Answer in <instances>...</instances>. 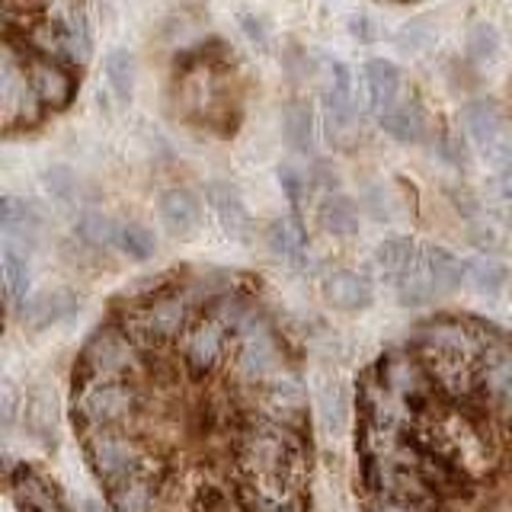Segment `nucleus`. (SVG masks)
<instances>
[{
  "label": "nucleus",
  "instance_id": "f257e3e1",
  "mask_svg": "<svg viewBox=\"0 0 512 512\" xmlns=\"http://www.w3.org/2000/svg\"><path fill=\"white\" fill-rule=\"evenodd\" d=\"M144 372V352L122 327L96 330L74 365V394L90 388L93 381H128V375Z\"/></svg>",
  "mask_w": 512,
  "mask_h": 512
},
{
  "label": "nucleus",
  "instance_id": "f03ea898",
  "mask_svg": "<svg viewBox=\"0 0 512 512\" xmlns=\"http://www.w3.org/2000/svg\"><path fill=\"white\" fill-rule=\"evenodd\" d=\"M138 391L132 381H93L90 388L74 394V423L90 436L96 429H119L138 410Z\"/></svg>",
  "mask_w": 512,
  "mask_h": 512
},
{
  "label": "nucleus",
  "instance_id": "7ed1b4c3",
  "mask_svg": "<svg viewBox=\"0 0 512 512\" xmlns=\"http://www.w3.org/2000/svg\"><path fill=\"white\" fill-rule=\"evenodd\" d=\"M189 324H192L189 298L180 292H164V295H151L144 304H138L132 317H128L125 330L138 346L154 349V346H164L173 340H183Z\"/></svg>",
  "mask_w": 512,
  "mask_h": 512
},
{
  "label": "nucleus",
  "instance_id": "20e7f679",
  "mask_svg": "<svg viewBox=\"0 0 512 512\" xmlns=\"http://www.w3.org/2000/svg\"><path fill=\"white\" fill-rule=\"evenodd\" d=\"M84 455L93 474L106 484V490L144 471L138 445L122 429H96L90 436H84Z\"/></svg>",
  "mask_w": 512,
  "mask_h": 512
},
{
  "label": "nucleus",
  "instance_id": "39448f33",
  "mask_svg": "<svg viewBox=\"0 0 512 512\" xmlns=\"http://www.w3.org/2000/svg\"><path fill=\"white\" fill-rule=\"evenodd\" d=\"M39 96L29 84L26 55L23 48L7 39L4 48V71H0V109H4V125L16 128L39 116Z\"/></svg>",
  "mask_w": 512,
  "mask_h": 512
},
{
  "label": "nucleus",
  "instance_id": "423d86ee",
  "mask_svg": "<svg viewBox=\"0 0 512 512\" xmlns=\"http://www.w3.org/2000/svg\"><path fill=\"white\" fill-rule=\"evenodd\" d=\"M228 340L231 333L224 330L215 317H199L192 320L189 330L183 333L180 340V356H183V365L192 378H205L212 375L215 368L221 365V359L228 356Z\"/></svg>",
  "mask_w": 512,
  "mask_h": 512
},
{
  "label": "nucleus",
  "instance_id": "0eeeda50",
  "mask_svg": "<svg viewBox=\"0 0 512 512\" xmlns=\"http://www.w3.org/2000/svg\"><path fill=\"white\" fill-rule=\"evenodd\" d=\"M26 74H29V84H32V90H36L39 103L45 109H64V106H71L74 93H77V77H74V71L64 61L26 55Z\"/></svg>",
  "mask_w": 512,
  "mask_h": 512
},
{
  "label": "nucleus",
  "instance_id": "6e6552de",
  "mask_svg": "<svg viewBox=\"0 0 512 512\" xmlns=\"http://www.w3.org/2000/svg\"><path fill=\"white\" fill-rule=\"evenodd\" d=\"M157 212H160V221H164V228L180 240L192 237L202 224V202L196 192L183 186L167 189L157 202Z\"/></svg>",
  "mask_w": 512,
  "mask_h": 512
},
{
  "label": "nucleus",
  "instance_id": "1a4fd4ad",
  "mask_svg": "<svg viewBox=\"0 0 512 512\" xmlns=\"http://www.w3.org/2000/svg\"><path fill=\"white\" fill-rule=\"evenodd\" d=\"M10 490L16 496V503H23L29 512H68L61 490L45 474L29 468V464H23V468L10 477Z\"/></svg>",
  "mask_w": 512,
  "mask_h": 512
},
{
  "label": "nucleus",
  "instance_id": "9d476101",
  "mask_svg": "<svg viewBox=\"0 0 512 512\" xmlns=\"http://www.w3.org/2000/svg\"><path fill=\"white\" fill-rule=\"evenodd\" d=\"M324 112H327L330 132H336V135L352 132V125L359 122L356 93H352V74L340 61H333V77H330V87L324 93Z\"/></svg>",
  "mask_w": 512,
  "mask_h": 512
},
{
  "label": "nucleus",
  "instance_id": "9b49d317",
  "mask_svg": "<svg viewBox=\"0 0 512 512\" xmlns=\"http://www.w3.org/2000/svg\"><path fill=\"white\" fill-rule=\"evenodd\" d=\"M77 311H80V295L71 292V288H55V292H42L36 298L23 301V320L32 330L61 324V320H68Z\"/></svg>",
  "mask_w": 512,
  "mask_h": 512
},
{
  "label": "nucleus",
  "instance_id": "f8f14e48",
  "mask_svg": "<svg viewBox=\"0 0 512 512\" xmlns=\"http://www.w3.org/2000/svg\"><path fill=\"white\" fill-rule=\"evenodd\" d=\"M109 503L116 512H157L160 506V477L151 471H138L135 477L109 487Z\"/></svg>",
  "mask_w": 512,
  "mask_h": 512
},
{
  "label": "nucleus",
  "instance_id": "ddd939ff",
  "mask_svg": "<svg viewBox=\"0 0 512 512\" xmlns=\"http://www.w3.org/2000/svg\"><path fill=\"white\" fill-rule=\"evenodd\" d=\"M362 80H365L368 109H372L375 116H384L391 106L400 103V71H397V64L384 61V58L368 61L365 71H362Z\"/></svg>",
  "mask_w": 512,
  "mask_h": 512
},
{
  "label": "nucleus",
  "instance_id": "4468645a",
  "mask_svg": "<svg viewBox=\"0 0 512 512\" xmlns=\"http://www.w3.org/2000/svg\"><path fill=\"white\" fill-rule=\"evenodd\" d=\"M512 388V346L509 343H493L477 365V394L484 400L500 397L503 391Z\"/></svg>",
  "mask_w": 512,
  "mask_h": 512
},
{
  "label": "nucleus",
  "instance_id": "2eb2a0df",
  "mask_svg": "<svg viewBox=\"0 0 512 512\" xmlns=\"http://www.w3.org/2000/svg\"><path fill=\"white\" fill-rule=\"evenodd\" d=\"M208 205L218 218V224L224 228V234L234 240H247L250 237V215L247 205L240 199V192L231 183H212L208 186Z\"/></svg>",
  "mask_w": 512,
  "mask_h": 512
},
{
  "label": "nucleus",
  "instance_id": "dca6fc26",
  "mask_svg": "<svg viewBox=\"0 0 512 512\" xmlns=\"http://www.w3.org/2000/svg\"><path fill=\"white\" fill-rule=\"evenodd\" d=\"M324 295L333 308H340V311H362L372 304L375 292H372V282H368L365 276H359V272L340 269V272H333V276H327Z\"/></svg>",
  "mask_w": 512,
  "mask_h": 512
},
{
  "label": "nucleus",
  "instance_id": "f3484780",
  "mask_svg": "<svg viewBox=\"0 0 512 512\" xmlns=\"http://www.w3.org/2000/svg\"><path fill=\"white\" fill-rule=\"evenodd\" d=\"M461 122H464V132H468V138L474 141L477 151H484L487 144L509 125L506 116H503V109L496 103H490V100H477V103L464 106Z\"/></svg>",
  "mask_w": 512,
  "mask_h": 512
},
{
  "label": "nucleus",
  "instance_id": "a211bd4d",
  "mask_svg": "<svg viewBox=\"0 0 512 512\" xmlns=\"http://www.w3.org/2000/svg\"><path fill=\"white\" fill-rule=\"evenodd\" d=\"M378 122L391 138L404 141V144H416L426 135V112L413 100H400L397 106L384 112V116H378Z\"/></svg>",
  "mask_w": 512,
  "mask_h": 512
},
{
  "label": "nucleus",
  "instance_id": "6ab92c4d",
  "mask_svg": "<svg viewBox=\"0 0 512 512\" xmlns=\"http://www.w3.org/2000/svg\"><path fill=\"white\" fill-rule=\"evenodd\" d=\"M266 244H269L272 253L279 256V260L298 266L304 260V250H308V234H304L298 218H279V221L269 224Z\"/></svg>",
  "mask_w": 512,
  "mask_h": 512
},
{
  "label": "nucleus",
  "instance_id": "aec40b11",
  "mask_svg": "<svg viewBox=\"0 0 512 512\" xmlns=\"http://www.w3.org/2000/svg\"><path fill=\"white\" fill-rule=\"evenodd\" d=\"M464 282H468L477 295L496 298V295H503V288L509 285V269L500 260H493V256H471V260L464 263Z\"/></svg>",
  "mask_w": 512,
  "mask_h": 512
},
{
  "label": "nucleus",
  "instance_id": "412c9836",
  "mask_svg": "<svg viewBox=\"0 0 512 512\" xmlns=\"http://www.w3.org/2000/svg\"><path fill=\"white\" fill-rule=\"evenodd\" d=\"M423 260H426V269H429V279H432V288H436V295H452L455 288L464 282V263L452 250L426 247Z\"/></svg>",
  "mask_w": 512,
  "mask_h": 512
},
{
  "label": "nucleus",
  "instance_id": "4be33fe9",
  "mask_svg": "<svg viewBox=\"0 0 512 512\" xmlns=\"http://www.w3.org/2000/svg\"><path fill=\"white\" fill-rule=\"evenodd\" d=\"M0 221H4L7 240H13V244H20V247H26V244L36 240L39 224H42L39 215H36V208L20 202V199H13V196H7L4 205H0Z\"/></svg>",
  "mask_w": 512,
  "mask_h": 512
},
{
  "label": "nucleus",
  "instance_id": "5701e85b",
  "mask_svg": "<svg viewBox=\"0 0 512 512\" xmlns=\"http://www.w3.org/2000/svg\"><path fill=\"white\" fill-rule=\"evenodd\" d=\"M416 260H420V250H416V244L410 237H388V240H381L378 250H375V266L391 282H397L400 276H404Z\"/></svg>",
  "mask_w": 512,
  "mask_h": 512
},
{
  "label": "nucleus",
  "instance_id": "b1692460",
  "mask_svg": "<svg viewBox=\"0 0 512 512\" xmlns=\"http://www.w3.org/2000/svg\"><path fill=\"white\" fill-rule=\"evenodd\" d=\"M317 218H320V228L333 237H352L359 231V208L346 196H327L320 202Z\"/></svg>",
  "mask_w": 512,
  "mask_h": 512
},
{
  "label": "nucleus",
  "instance_id": "393cba45",
  "mask_svg": "<svg viewBox=\"0 0 512 512\" xmlns=\"http://www.w3.org/2000/svg\"><path fill=\"white\" fill-rule=\"evenodd\" d=\"M394 285H397V301L404 304V308H423V304H429L432 298H436V288H432L423 253Z\"/></svg>",
  "mask_w": 512,
  "mask_h": 512
},
{
  "label": "nucleus",
  "instance_id": "a878e982",
  "mask_svg": "<svg viewBox=\"0 0 512 512\" xmlns=\"http://www.w3.org/2000/svg\"><path fill=\"white\" fill-rule=\"evenodd\" d=\"M4 285H7L10 304L26 301V292H29V253H26V247L13 244V240H7V244H4Z\"/></svg>",
  "mask_w": 512,
  "mask_h": 512
},
{
  "label": "nucleus",
  "instance_id": "bb28decb",
  "mask_svg": "<svg viewBox=\"0 0 512 512\" xmlns=\"http://www.w3.org/2000/svg\"><path fill=\"white\" fill-rule=\"evenodd\" d=\"M55 397L48 394V391H36L29 397V404H26V426L29 432L36 436L42 445H55V436H58V429H55Z\"/></svg>",
  "mask_w": 512,
  "mask_h": 512
},
{
  "label": "nucleus",
  "instance_id": "cd10ccee",
  "mask_svg": "<svg viewBox=\"0 0 512 512\" xmlns=\"http://www.w3.org/2000/svg\"><path fill=\"white\" fill-rule=\"evenodd\" d=\"M135 55L128 48H112L106 55V80H109V90L116 93L119 103L132 100V90H135Z\"/></svg>",
  "mask_w": 512,
  "mask_h": 512
},
{
  "label": "nucleus",
  "instance_id": "c85d7f7f",
  "mask_svg": "<svg viewBox=\"0 0 512 512\" xmlns=\"http://www.w3.org/2000/svg\"><path fill=\"white\" fill-rule=\"evenodd\" d=\"M116 247L128 256V260L144 263L157 253V240H154L151 228H144V224H138V221H125V224H119Z\"/></svg>",
  "mask_w": 512,
  "mask_h": 512
},
{
  "label": "nucleus",
  "instance_id": "c756f323",
  "mask_svg": "<svg viewBox=\"0 0 512 512\" xmlns=\"http://www.w3.org/2000/svg\"><path fill=\"white\" fill-rule=\"evenodd\" d=\"M77 234L90 247H112L119 240V224L109 215L87 208V212H80V218H77Z\"/></svg>",
  "mask_w": 512,
  "mask_h": 512
},
{
  "label": "nucleus",
  "instance_id": "7c9ffc66",
  "mask_svg": "<svg viewBox=\"0 0 512 512\" xmlns=\"http://www.w3.org/2000/svg\"><path fill=\"white\" fill-rule=\"evenodd\" d=\"M285 138L288 144H292L295 151H304L308 154L311 151V144H314V119H311V109L304 106V103H292L285 109Z\"/></svg>",
  "mask_w": 512,
  "mask_h": 512
},
{
  "label": "nucleus",
  "instance_id": "2f4dec72",
  "mask_svg": "<svg viewBox=\"0 0 512 512\" xmlns=\"http://www.w3.org/2000/svg\"><path fill=\"white\" fill-rule=\"evenodd\" d=\"M320 416L330 432H343L349 423V400L340 381H327L324 391H320Z\"/></svg>",
  "mask_w": 512,
  "mask_h": 512
},
{
  "label": "nucleus",
  "instance_id": "473e14b6",
  "mask_svg": "<svg viewBox=\"0 0 512 512\" xmlns=\"http://www.w3.org/2000/svg\"><path fill=\"white\" fill-rule=\"evenodd\" d=\"M61 23H64V32H68V58L84 64L93 52V39H90V26L84 20V13H80L77 7H71Z\"/></svg>",
  "mask_w": 512,
  "mask_h": 512
},
{
  "label": "nucleus",
  "instance_id": "72a5a7b5",
  "mask_svg": "<svg viewBox=\"0 0 512 512\" xmlns=\"http://www.w3.org/2000/svg\"><path fill=\"white\" fill-rule=\"evenodd\" d=\"M496 55H500V32H496L493 23H474L468 32V58L477 64H490Z\"/></svg>",
  "mask_w": 512,
  "mask_h": 512
},
{
  "label": "nucleus",
  "instance_id": "f704fd0d",
  "mask_svg": "<svg viewBox=\"0 0 512 512\" xmlns=\"http://www.w3.org/2000/svg\"><path fill=\"white\" fill-rule=\"evenodd\" d=\"M432 42H436V26L429 23V16H416V20L404 23L397 32V48L400 52H410V55L426 52Z\"/></svg>",
  "mask_w": 512,
  "mask_h": 512
},
{
  "label": "nucleus",
  "instance_id": "c9c22d12",
  "mask_svg": "<svg viewBox=\"0 0 512 512\" xmlns=\"http://www.w3.org/2000/svg\"><path fill=\"white\" fill-rule=\"evenodd\" d=\"M45 189L64 205L77 199V180H74V173L68 167H48L45 170Z\"/></svg>",
  "mask_w": 512,
  "mask_h": 512
},
{
  "label": "nucleus",
  "instance_id": "e433bc0d",
  "mask_svg": "<svg viewBox=\"0 0 512 512\" xmlns=\"http://www.w3.org/2000/svg\"><path fill=\"white\" fill-rule=\"evenodd\" d=\"M480 154H484V160H487V164L490 167H496V170H509L512 167V125H506L503 128V132L500 135H496L490 144H487V148L484 151H480Z\"/></svg>",
  "mask_w": 512,
  "mask_h": 512
},
{
  "label": "nucleus",
  "instance_id": "4c0bfd02",
  "mask_svg": "<svg viewBox=\"0 0 512 512\" xmlns=\"http://www.w3.org/2000/svg\"><path fill=\"white\" fill-rule=\"evenodd\" d=\"M279 183L285 186V192H288V199H292L295 205L308 196V176H304L298 167H292V164H285V167H279Z\"/></svg>",
  "mask_w": 512,
  "mask_h": 512
},
{
  "label": "nucleus",
  "instance_id": "58836bf2",
  "mask_svg": "<svg viewBox=\"0 0 512 512\" xmlns=\"http://www.w3.org/2000/svg\"><path fill=\"white\" fill-rule=\"evenodd\" d=\"M362 512H420L416 506L397 500L391 493H378V496H365V509Z\"/></svg>",
  "mask_w": 512,
  "mask_h": 512
},
{
  "label": "nucleus",
  "instance_id": "ea45409f",
  "mask_svg": "<svg viewBox=\"0 0 512 512\" xmlns=\"http://www.w3.org/2000/svg\"><path fill=\"white\" fill-rule=\"evenodd\" d=\"M349 32H352V39H359V42H372L375 39V32L378 26L368 20L365 13H356V16H349Z\"/></svg>",
  "mask_w": 512,
  "mask_h": 512
},
{
  "label": "nucleus",
  "instance_id": "a19ab883",
  "mask_svg": "<svg viewBox=\"0 0 512 512\" xmlns=\"http://www.w3.org/2000/svg\"><path fill=\"white\" fill-rule=\"evenodd\" d=\"M496 410H500L503 420H509V423H512V388H509V391H503L500 397H496Z\"/></svg>",
  "mask_w": 512,
  "mask_h": 512
},
{
  "label": "nucleus",
  "instance_id": "79ce46f5",
  "mask_svg": "<svg viewBox=\"0 0 512 512\" xmlns=\"http://www.w3.org/2000/svg\"><path fill=\"white\" fill-rule=\"evenodd\" d=\"M500 192H503L506 199H512V167L500 173Z\"/></svg>",
  "mask_w": 512,
  "mask_h": 512
},
{
  "label": "nucleus",
  "instance_id": "37998d69",
  "mask_svg": "<svg viewBox=\"0 0 512 512\" xmlns=\"http://www.w3.org/2000/svg\"><path fill=\"white\" fill-rule=\"evenodd\" d=\"M80 512H106V509H103L100 500H84V503H80Z\"/></svg>",
  "mask_w": 512,
  "mask_h": 512
}]
</instances>
